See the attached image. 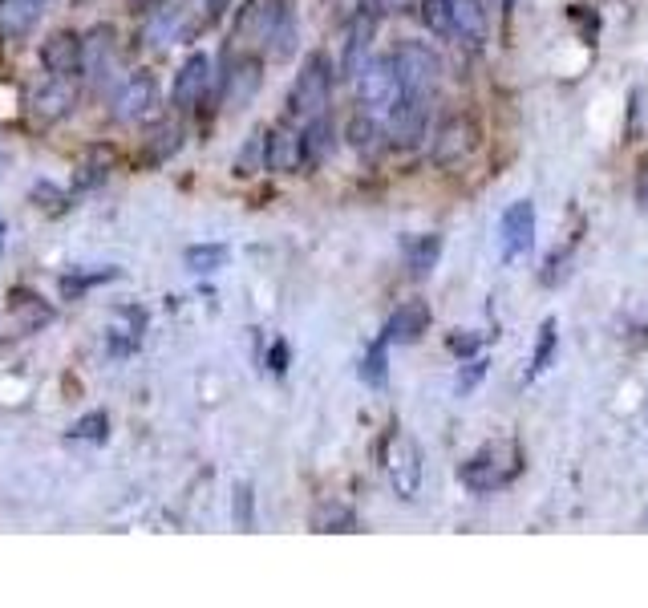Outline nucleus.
I'll return each instance as SVG.
<instances>
[{
    "label": "nucleus",
    "mask_w": 648,
    "mask_h": 608,
    "mask_svg": "<svg viewBox=\"0 0 648 608\" xmlns=\"http://www.w3.org/2000/svg\"><path fill=\"white\" fill-rule=\"evenodd\" d=\"M385 475L401 499H418L422 491V446L410 434H393L385 446Z\"/></svg>",
    "instance_id": "5"
},
{
    "label": "nucleus",
    "mask_w": 648,
    "mask_h": 608,
    "mask_svg": "<svg viewBox=\"0 0 648 608\" xmlns=\"http://www.w3.org/2000/svg\"><path fill=\"white\" fill-rule=\"evenodd\" d=\"M41 65H45V73H53V78H73L81 69V37L69 33V29L49 33L41 41Z\"/></svg>",
    "instance_id": "17"
},
{
    "label": "nucleus",
    "mask_w": 648,
    "mask_h": 608,
    "mask_svg": "<svg viewBox=\"0 0 648 608\" xmlns=\"http://www.w3.org/2000/svg\"><path fill=\"white\" fill-rule=\"evenodd\" d=\"M118 65V33L110 25H98L81 37V69H86L90 90H102Z\"/></svg>",
    "instance_id": "9"
},
{
    "label": "nucleus",
    "mask_w": 648,
    "mask_h": 608,
    "mask_svg": "<svg viewBox=\"0 0 648 608\" xmlns=\"http://www.w3.org/2000/svg\"><path fill=\"white\" fill-rule=\"evenodd\" d=\"M118 276V268H102V272H65L61 276V296L65 300H77L81 292H90V288H98V284H106V280H114Z\"/></svg>",
    "instance_id": "30"
},
{
    "label": "nucleus",
    "mask_w": 648,
    "mask_h": 608,
    "mask_svg": "<svg viewBox=\"0 0 648 608\" xmlns=\"http://www.w3.org/2000/svg\"><path fill=\"white\" fill-rule=\"evenodd\" d=\"M158 98H162L158 78H154L150 69H138V73H130V78L114 90V98H110V118H114V122H142V118H150V114L158 110Z\"/></svg>",
    "instance_id": "6"
},
{
    "label": "nucleus",
    "mask_w": 648,
    "mask_h": 608,
    "mask_svg": "<svg viewBox=\"0 0 648 608\" xmlns=\"http://www.w3.org/2000/svg\"><path fill=\"white\" fill-rule=\"evenodd\" d=\"M227 5H231V0H203V17L215 25V21H223V17H227Z\"/></svg>",
    "instance_id": "40"
},
{
    "label": "nucleus",
    "mask_w": 648,
    "mask_h": 608,
    "mask_svg": "<svg viewBox=\"0 0 648 608\" xmlns=\"http://www.w3.org/2000/svg\"><path fill=\"white\" fill-rule=\"evenodd\" d=\"M385 341H377V345H369V353H365V361H361V382L365 386H385Z\"/></svg>",
    "instance_id": "32"
},
{
    "label": "nucleus",
    "mask_w": 648,
    "mask_h": 608,
    "mask_svg": "<svg viewBox=\"0 0 648 608\" xmlns=\"http://www.w3.org/2000/svg\"><path fill=\"white\" fill-rule=\"evenodd\" d=\"M304 167H308L304 130H296L292 122H276L272 130H264V171H272V175H296Z\"/></svg>",
    "instance_id": "7"
},
{
    "label": "nucleus",
    "mask_w": 648,
    "mask_h": 608,
    "mask_svg": "<svg viewBox=\"0 0 648 608\" xmlns=\"http://www.w3.org/2000/svg\"><path fill=\"white\" fill-rule=\"evenodd\" d=\"M422 0H361V9H369L373 17H405L414 13Z\"/></svg>",
    "instance_id": "34"
},
{
    "label": "nucleus",
    "mask_w": 648,
    "mask_h": 608,
    "mask_svg": "<svg viewBox=\"0 0 648 608\" xmlns=\"http://www.w3.org/2000/svg\"><path fill=\"white\" fill-rule=\"evenodd\" d=\"M179 146H183V126H179L175 118H162V122L150 126V134H146V155H150L154 163L171 159Z\"/></svg>",
    "instance_id": "25"
},
{
    "label": "nucleus",
    "mask_w": 648,
    "mask_h": 608,
    "mask_svg": "<svg viewBox=\"0 0 648 608\" xmlns=\"http://www.w3.org/2000/svg\"><path fill=\"white\" fill-rule=\"evenodd\" d=\"M272 25V0H248L235 21V41H264Z\"/></svg>",
    "instance_id": "24"
},
{
    "label": "nucleus",
    "mask_w": 648,
    "mask_h": 608,
    "mask_svg": "<svg viewBox=\"0 0 648 608\" xmlns=\"http://www.w3.org/2000/svg\"><path fill=\"white\" fill-rule=\"evenodd\" d=\"M37 5H45V0H37Z\"/></svg>",
    "instance_id": "45"
},
{
    "label": "nucleus",
    "mask_w": 648,
    "mask_h": 608,
    "mask_svg": "<svg viewBox=\"0 0 648 608\" xmlns=\"http://www.w3.org/2000/svg\"><path fill=\"white\" fill-rule=\"evenodd\" d=\"M333 150H337V126H333V118L329 114H312L304 122V155H308V163L312 167L329 163Z\"/></svg>",
    "instance_id": "20"
},
{
    "label": "nucleus",
    "mask_w": 648,
    "mask_h": 608,
    "mask_svg": "<svg viewBox=\"0 0 648 608\" xmlns=\"http://www.w3.org/2000/svg\"><path fill=\"white\" fill-rule=\"evenodd\" d=\"M446 345H450V353H458V357H474V353H478V345H482V337H478V333H470V329H458V333H450V337H446Z\"/></svg>",
    "instance_id": "37"
},
{
    "label": "nucleus",
    "mask_w": 648,
    "mask_h": 608,
    "mask_svg": "<svg viewBox=\"0 0 648 608\" xmlns=\"http://www.w3.org/2000/svg\"><path fill=\"white\" fill-rule=\"evenodd\" d=\"M430 106L434 102H422V98H405L401 94V102L381 118V126H385V138L393 142V146H401V150H414L422 138H426V126H430Z\"/></svg>",
    "instance_id": "8"
},
{
    "label": "nucleus",
    "mask_w": 648,
    "mask_h": 608,
    "mask_svg": "<svg viewBox=\"0 0 648 608\" xmlns=\"http://www.w3.org/2000/svg\"><path fill=\"white\" fill-rule=\"evenodd\" d=\"M0 5H13V0H0Z\"/></svg>",
    "instance_id": "44"
},
{
    "label": "nucleus",
    "mask_w": 648,
    "mask_h": 608,
    "mask_svg": "<svg viewBox=\"0 0 648 608\" xmlns=\"http://www.w3.org/2000/svg\"><path fill=\"white\" fill-rule=\"evenodd\" d=\"M215 86V61L207 53H191L187 65L179 69V78H175V90H171V102L179 110H191L207 98V90Z\"/></svg>",
    "instance_id": "14"
},
{
    "label": "nucleus",
    "mask_w": 648,
    "mask_h": 608,
    "mask_svg": "<svg viewBox=\"0 0 648 608\" xmlns=\"http://www.w3.org/2000/svg\"><path fill=\"white\" fill-rule=\"evenodd\" d=\"M110 171H114V150L94 146V150H86V159L77 163L73 187H77V191H94V187H102V183L110 179Z\"/></svg>",
    "instance_id": "23"
},
{
    "label": "nucleus",
    "mask_w": 648,
    "mask_h": 608,
    "mask_svg": "<svg viewBox=\"0 0 648 608\" xmlns=\"http://www.w3.org/2000/svg\"><path fill=\"white\" fill-rule=\"evenodd\" d=\"M33 199H37L45 211H65V195H61L57 187H49V183H37V187H33Z\"/></svg>",
    "instance_id": "38"
},
{
    "label": "nucleus",
    "mask_w": 648,
    "mask_h": 608,
    "mask_svg": "<svg viewBox=\"0 0 648 608\" xmlns=\"http://www.w3.org/2000/svg\"><path fill=\"white\" fill-rule=\"evenodd\" d=\"M507 5H511V0H507Z\"/></svg>",
    "instance_id": "46"
},
{
    "label": "nucleus",
    "mask_w": 648,
    "mask_h": 608,
    "mask_svg": "<svg viewBox=\"0 0 648 608\" xmlns=\"http://www.w3.org/2000/svg\"><path fill=\"white\" fill-rule=\"evenodd\" d=\"M401 252H405V268H410L414 276H430L438 268V260H442V236H434V232L410 236Z\"/></svg>",
    "instance_id": "22"
},
{
    "label": "nucleus",
    "mask_w": 648,
    "mask_h": 608,
    "mask_svg": "<svg viewBox=\"0 0 648 608\" xmlns=\"http://www.w3.org/2000/svg\"><path fill=\"white\" fill-rule=\"evenodd\" d=\"M519 471H523V450H519V442L499 438V442L478 446L470 459L462 463L458 479H462V487L474 491V495H491V491L511 487V483L519 479Z\"/></svg>",
    "instance_id": "1"
},
{
    "label": "nucleus",
    "mask_w": 648,
    "mask_h": 608,
    "mask_svg": "<svg viewBox=\"0 0 648 608\" xmlns=\"http://www.w3.org/2000/svg\"><path fill=\"white\" fill-rule=\"evenodd\" d=\"M491 21H486L482 0H446V41H458L466 49L486 45Z\"/></svg>",
    "instance_id": "12"
},
{
    "label": "nucleus",
    "mask_w": 648,
    "mask_h": 608,
    "mask_svg": "<svg viewBox=\"0 0 648 608\" xmlns=\"http://www.w3.org/2000/svg\"><path fill=\"white\" fill-rule=\"evenodd\" d=\"M296 13H292V5L288 0H272V25H268V37H264V45H268V53L272 57H292L296 53Z\"/></svg>",
    "instance_id": "19"
},
{
    "label": "nucleus",
    "mask_w": 648,
    "mask_h": 608,
    "mask_svg": "<svg viewBox=\"0 0 648 608\" xmlns=\"http://www.w3.org/2000/svg\"><path fill=\"white\" fill-rule=\"evenodd\" d=\"M353 82H357V98H361L365 114H373V118H385L401 102V82H397L393 57H369Z\"/></svg>",
    "instance_id": "4"
},
{
    "label": "nucleus",
    "mask_w": 648,
    "mask_h": 608,
    "mask_svg": "<svg viewBox=\"0 0 648 608\" xmlns=\"http://www.w3.org/2000/svg\"><path fill=\"white\" fill-rule=\"evenodd\" d=\"M9 309H13V317L21 321V329H41V325L49 321V304H45L37 292H29V288H13Z\"/></svg>",
    "instance_id": "27"
},
{
    "label": "nucleus",
    "mask_w": 648,
    "mask_h": 608,
    "mask_svg": "<svg viewBox=\"0 0 648 608\" xmlns=\"http://www.w3.org/2000/svg\"><path fill=\"white\" fill-rule=\"evenodd\" d=\"M69 438L73 442H90V446H102L110 438V414L106 410H90L86 418H77L69 426Z\"/></svg>",
    "instance_id": "29"
},
{
    "label": "nucleus",
    "mask_w": 648,
    "mask_h": 608,
    "mask_svg": "<svg viewBox=\"0 0 648 608\" xmlns=\"http://www.w3.org/2000/svg\"><path fill=\"white\" fill-rule=\"evenodd\" d=\"M345 138H349V146L357 150V155H361L365 163H373V159L381 155V150L389 146V138H385V126H381V118H373V114H357V118L349 122Z\"/></svg>",
    "instance_id": "21"
},
{
    "label": "nucleus",
    "mask_w": 648,
    "mask_h": 608,
    "mask_svg": "<svg viewBox=\"0 0 648 608\" xmlns=\"http://www.w3.org/2000/svg\"><path fill=\"white\" fill-rule=\"evenodd\" d=\"M555 349H559V321L547 317L539 325V337H535V353H531V369H527V382H535V377H543L555 361Z\"/></svg>",
    "instance_id": "26"
},
{
    "label": "nucleus",
    "mask_w": 648,
    "mask_h": 608,
    "mask_svg": "<svg viewBox=\"0 0 648 608\" xmlns=\"http://www.w3.org/2000/svg\"><path fill=\"white\" fill-rule=\"evenodd\" d=\"M268 369H272V373H284V369H288V341H276V345H272Z\"/></svg>",
    "instance_id": "39"
},
{
    "label": "nucleus",
    "mask_w": 648,
    "mask_h": 608,
    "mask_svg": "<svg viewBox=\"0 0 648 608\" xmlns=\"http://www.w3.org/2000/svg\"><path fill=\"white\" fill-rule=\"evenodd\" d=\"M373 37H377V17L369 9H357L349 29H345V53H341V73L357 78L365 69V61L373 57Z\"/></svg>",
    "instance_id": "16"
},
{
    "label": "nucleus",
    "mask_w": 648,
    "mask_h": 608,
    "mask_svg": "<svg viewBox=\"0 0 648 608\" xmlns=\"http://www.w3.org/2000/svg\"><path fill=\"white\" fill-rule=\"evenodd\" d=\"M146 5H154V9H158V5H162V0H146Z\"/></svg>",
    "instance_id": "43"
},
{
    "label": "nucleus",
    "mask_w": 648,
    "mask_h": 608,
    "mask_svg": "<svg viewBox=\"0 0 648 608\" xmlns=\"http://www.w3.org/2000/svg\"><path fill=\"white\" fill-rule=\"evenodd\" d=\"M260 86H264V61H260L256 53L231 61L227 73H223V82H219L223 106H227V110H243V106H248V102L260 94Z\"/></svg>",
    "instance_id": "11"
},
{
    "label": "nucleus",
    "mask_w": 648,
    "mask_h": 608,
    "mask_svg": "<svg viewBox=\"0 0 648 608\" xmlns=\"http://www.w3.org/2000/svg\"><path fill=\"white\" fill-rule=\"evenodd\" d=\"M252 507H256V491L248 483H235V499H231V519L235 527L248 531L252 527Z\"/></svg>",
    "instance_id": "33"
},
{
    "label": "nucleus",
    "mask_w": 648,
    "mask_h": 608,
    "mask_svg": "<svg viewBox=\"0 0 648 608\" xmlns=\"http://www.w3.org/2000/svg\"><path fill=\"white\" fill-rule=\"evenodd\" d=\"M389 57H393V69H397V82H401L405 98H422V102L438 98V90H442V57L430 45L401 41Z\"/></svg>",
    "instance_id": "2"
},
{
    "label": "nucleus",
    "mask_w": 648,
    "mask_h": 608,
    "mask_svg": "<svg viewBox=\"0 0 648 608\" xmlns=\"http://www.w3.org/2000/svg\"><path fill=\"white\" fill-rule=\"evenodd\" d=\"M264 171V130H256L248 142H243L239 159H235V175L248 179V175H260Z\"/></svg>",
    "instance_id": "31"
},
{
    "label": "nucleus",
    "mask_w": 648,
    "mask_h": 608,
    "mask_svg": "<svg viewBox=\"0 0 648 608\" xmlns=\"http://www.w3.org/2000/svg\"><path fill=\"white\" fill-rule=\"evenodd\" d=\"M567 264H572V252H559V256H547V264H543V272H539V280H543V284H563V280H567Z\"/></svg>",
    "instance_id": "36"
},
{
    "label": "nucleus",
    "mask_w": 648,
    "mask_h": 608,
    "mask_svg": "<svg viewBox=\"0 0 648 608\" xmlns=\"http://www.w3.org/2000/svg\"><path fill=\"white\" fill-rule=\"evenodd\" d=\"M486 369H491V361H482V357H466V365H462V373H458V394L466 398L482 377H486Z\"/></svg>",
    "instance_id": "35"
},
{
    "label": "nucleus",
    "mask_w": 648,
    "mask_h": 608,
    "mask_svg": "<svg viewBox=\"0 0 648 608\" xmlns=\"http://www.w3.org/2000/svg\"><path fill=\"white\" fill-rule=\"evenodd\" d=\"M227 256H231L227 244H191V248L183 252V264H187L191 272L207 276V272H219V268L227 264Z\"/></svg>",
    "instance_id": "28"
},
{
    "label": "nucleus",
    "mask_w": 648,
    "mask_h": 608,
    "mask_svg": "<svg viewBox=\"0 0 648 608\" xmlns=\"http://www.w3.org/2000/svg\"><path fill=\"white\" fill-rule=\"evenodd\" d=\"M73 102H77V90L69 86V78H53V73H49V78L33 90V98H29L33 114H41L45 122H61V118H69Z\"/></svg>",
    "instance_id": "18"
},
{
    "label": "nucleus",
    "mask_w": 648,
    "mask_h": 608,
    "mask_svg": "<svg viewBox=\"0 0 648 608\" xmlns=\"http://www.w3.org/2000/svg\"><path fill=\"white\" fill-rule=\"evenodd\" d=\"M636 203H640V211L648 215V167H644L640 179H636Z\"/></svg>",
    "instance_id": "41"
},
{
    "label": "nucleus",
    "mask_w": 648,
    "mask_h": 608,
    "mask_svg": "<svg viewBox=\"0 0 648 608\" xmlns=\"http://www.w3.org/2000/svg\"><path fill=\"white\" fill-rule=\"evenodd\" d=\"M430 321H434V313H430L426 300H405L389 313V321L381 329V341L385 345H414V341H422L430 333Z\"/></svg>",
    "instance_id": "13"
},
{
    "label": "nucleus",
    "mask_w": 648,
    "mask_h": 608,
    "mask_svg": "<svg viewBox=\"0 0 648 608\" xmlns=\"http://www.w3.org/2000/svg\"><path fill=\"white\" fill-rule=\"evenodd\" d=\"M329 98H333V65L324 53H308L288 94V122H308L312 114H324Z\"/></svg>",
    "instance_id": "3"
},
{
    "label": "nucleus",
    "mask_w": 648,
    "mask_h": 608,
    "mask_svg": "<svg viewBox=\"0 0 648 608\" xmlns=\"http://www.w3.org/2000/svg\"><path fill=\"white\" fill-rule=\"evenodd\" d=\"M499 244H503V260L515 264L523 256H531L535 248V203L531 199H519L503 211L499 219Z\"/></svg>",
    "instance_id": "10"
},
{
    "label": "nucleus",
    "mask_w": 648,
    "mask_h": 608,
    "mask_svg": "<svg viewBox=\"0 0 648 608\" xmlns=\"http://www.w3.org/2000/svg\"><path fill=\"white\" fill-rule=\"evenodd\" d=\"M474 146H478V126L466 114H450L434 130V159L438 163H462Z\"/></svg>",
    "instance_id": "15"
},
{
    "label": "nucleus",
    "mask_w": 648,
    "mask_h": 608,
    "mask_svg": "<svg viewBox=\"0 0 648 608\" xmlns=\"http://www.w3.org/2000/svg\"><path fill=\"white\" fill-rule=\"evenodd\" d=\"M0 244H5V219H0Z\"/></svg>",
    "instance_id": "42"
}]
</instances>
